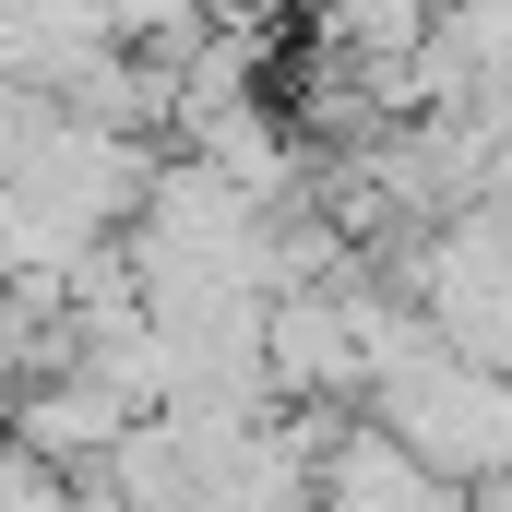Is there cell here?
Segmentation results:
<instances>
[{
    "label": "cell",
    "instance_id": "6da1fadb",
    "mask_svg": "<svg viewBox=\"0 0 512 512\" xmlns=\"http://www.w3.org/2000/svg\"><path fill=\"white\" fill-rule=\"evenodd\" d=\"M370 417H382L429 477H453V489L512 477V382H501V370H477V358H453L441 334H429V346L370 393Z\"/></svg>",
    "mask_w": 512,
    "mask_h": 512
},
{
    "label": "cell",
    "instance_id": "7a4b0ae2",
    "mask_svg": "<svg viewBox=\"0 0 512 512\" xmlns=\"http://www.w3.org/2000/svg\"><path fill=\"white\" fill-rule=\"evenodd\" d=\"M131 429H143V417H131L108 382H84V370L36 382V393H24V417H12V441H24L48 477H108V465L131 453Z\"/></svg>",
    "mask_w": 512,
    "mask_h": 512
},
{
    "label": "cell",
    "instance_id": "3957f363",
    "mask_svg": "<svg viewBox=\"0 0 512 512\" xmlns=\"http://www.w3.org/2000/svg\"><path fill=\"white\" fill-rule=\"evenodd\" d=\"M322 512H465V489L429 477L382 417H346L334 453H322Z\"/></svg>",
    "mask_w": 512,
    "mask_h": 512
},
{
    "label": "cell",
    "instance_id": "277c9868",
    "mask_svg": "<svg viewBox=\"0 0 512 512\" xmlns=\"http://www.w3.org/2000/svg\"><path fill=\"white\" fill-rule=\"evenodd\" d=\"M12 286H24V274H12V239H0V298H12Z\"/></svg>",
    "mask_w": 512,
    "mask_h": 512
}]
</instances>
